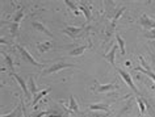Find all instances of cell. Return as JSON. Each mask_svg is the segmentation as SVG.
Returning a JSON list of instances; mask_svg holds the SVG:
<instances>
[{"instance_id":"cell-14","label":"cell","mask_w":155,"mask_h":117,"mask_svg":"<svg viewBox=\"0 0 155 117\" xmlns=\"http://www.w3.org/2000/svg\"><path fill=\"white\" fill-rule=\"evenodd\" d=\"M88 48V45H82V46H78V48L75 49H72L71 52L68 53V55H71V57H79V55H82V54L86 52V49Z\"/></svg>"},{"instance_id":"cell-22","label":"cell","mask_w":155,"mask_h":117,"mask_svg":"<svg viewBox=\"0 0 155 117\" xmlns=\"http://www.w3.org/2000/svg\"><path fill=\"white\" fill-rule=\"evenodd\" d=\"M137 103H138V107H139V112L142 113H146V105H145V100H143V97L138 96L137 97Z\"/></svg>"},{"instance_id":"cell-2","label":"cell","mask_w":155,"mask_h":117,"mask_svg":"<svg viewBox=\"0 0 155 117\" xmlns=\"http://www.w3.org/2000/svg\"><path fill=\"white\" fill-rule=\"evenodd\" d=\"M16 49H17V52L20 53V57H21V59H24L25 62H28V63L30 65H33V66H36V67H40V69H44V65L40 63V62H37L34 58L30 55L29 52L26 50L25 48H22V46L20 45H16Z\"/></svg>"},{"instance_id":"cell-12","label":"cell","mask_w":155,"mask_h":117,"mask_svg":"<svg viewBox=\"0 0 155 117\" xmlns=\"http://www.w3.org/2000/svg\"><path fill=\"white\" fill-rule=\"evenodd\" d=\"M78 8H79L80 11H83V13H84V16H86L87 18V22H90L91 21V8L90 7H86V3H79L78 4Z\"/></svg>"},{"instance_id":"cell-25","label":"cell","mask_w":155,"mask_h":117,"mask_svg":"<svg viewBox=\"0 0 155 117\" xmlns=\"http://www.w3.org/2000/svg\"><path fill=\"white\" fill-rule=\"evenodd\" d=\"M145 37H147V38H155V30H149V32H146Z\"/></svg>"},{"instance_id":"cell-20","label":"cell","mask_w":155,"mask_h":117,"mask_svg":"<svg viewBox=\"0 0 155 117\" xmlns=\"http://www.w3.org/2000/svg\"><path fill=\"white\" fill-rule=\"evenodd\" d=\"M2 54H3V57L5 58V62H7V66H8L9 74H12L13 72V62H12V58H11L8 54H5V53H2Z\"/></svg>"},{"instance_id":"cell-18","label":"cell","mask_w":155,"mask_h":117,"mask_svg":"<svg viewBox=\"0 0 155 117\" xmlns=\"http://www.w3.org/2000/svg\"><path fill=\"white\" fill-rule=\"evenodd\" d=\"M28 84H29V91L32 95H37L38 93V89L36 87V82H34V76H30L29 80H28Z\"/></svg>"},{"instance_id":"cell-24","label":"cell","mask_w":155,"mask_h":117,"mask_svg":"<svg viewBox=\"0 0 155 117\" xmlns=\"http://www.w3.org/2000/svg\"><path fill=\"white\" fill-rule=\"evenodd\" d=\"M11 36L12 37L18 36V24H16V22H11Z\"/></svg>"},{"instance_id":"cell-6","label":"cell","mask_w":155,"mask_h":117,"mask_svg":"<svg viewBox=\"0 0 155 117\" xmlns=\"http://www.w3.org/2000/svg\"><path fill=\"white\" fill-rule=\"evenodd\" d=\"M117 71H118V74H120V76L124 80H125V83L129 85V87L133 89V91L137 93L138 95V88L135 87V84H134V82H133V79H131V76H130V74H127L126 71H124V70H121V69H117Z\"/></svg>"},{"instance_id":"cell-19","label":"cell","mask_w":155,"mask_h":117,"mask_svg":"<svg viewBox=\"0 0 155 117\" xmlns=\"http://www.w3.org/2000/svg\"><path fill=\"white\" fill-rule=\"evenodd\" d=\"M116 41H117L118 48L121 49V54H122V55H125V53H126V50H125V42H124V40L121 38L120 34H116Z\"/></svg>"},{"instance_id":"cell-21","label":"cell","mask_w":155,"mask_h":117,"mask_svg":"<svg viewBox=\"0 0 155 117\" xmlns=\"http://www.w3.org/2000/svg\"><path fill=\"white\" fill-rule=\"evenodd\" d=\"M24 18V9H20L18 12H16L15 13V16H13V20H12V22H16V24H20V21Z\"/></svg>"},{"instance_id":"cell-10","label":"cell","mask_w":155,"mask_h":117,"mask_svg":"<svg viewBox=\"0 0 155 117\" xmlns=\"http://www.w3.org/2000/svg\"><path fill=\"white\" fill-rule=\"evenodd\" d=\"M117 49H118V45H113L109 53L104 54V58H105V59L109 62L112 66H114V57H116V52H117Z\"/></svg>"},{"instance_id":"cell-16","label":"cell","mask_w":155,"mask_h":117,"mask_svg":"<svg viewBox=\"0 0 155 117\" xmlns=\"http://www.w3.org/2000/svg\"><path fill=\"white\" fill-rule=\"evenodd\" d=\"M51 46H53V44H51L50 41H46V42H38V44H37V48H38V52H40V53L48 52V50L51 49Z\"/></svg>"},{"instance_id":"cell-8","label":"cell","mask_w":155,"mask_h":117,"mask_svg":"<svg viewBox=\"0 0 155 117\" xmlns=\"http://www.w3.org/2000/svg\"><path fill=\"white\" fill-rule=\"evenodd\" d=\"M118 85L117 83H109V84H97L95 87L96 92H108V91H113V89H117Z\"/></svg>"},{"instance_id":"cell-23","label":"cell","mask_w":155,"mask_h":117,"mask_svg":"<svg viewBox=\"0 0 155 117\" xmlns=\"http://www.w3.org/2000/svg\"><path fill=\"white\" fill-rule=\"evenodd\" d=\"M64 4L68 5L70 8H71L74 12H75V15H79V8H78V5L74 2H71V0H64Z\"/></svg>"},{"instance_id":"cell-1","label":"cell","mask_w":155,"mask_h":117,"mask_svg":"<svg viewBox=\"0 0 155 117\" xmlns=\"http://www.w3.org/2000/svg\"><path fill=\"white\" fill-rule=\"evenodd\" d=\"M70 67H75V65H72V63H67V62H64V61H59V62H57V63L51 65L50 67H48L46 70H44V71L41 72V75H50V74L58 72V71H61V70L70 69Z\"/></svg>"},{"instance_id":"cell-7","label":"cell","mask_w":155,"mask_h":117,"mask_svg":"<svg viewBox=\"0 0 155 117\" xmlns=\"http://www.w3.org/2000/svg\"><path fill=\"white\" fill-rule=\"evenodd\" d=\"M11 75H12L15 79L17 80V83L20 84V87L22 88V92H24V95L26 96V97H30V95H32V93H30V91H29V87L28 85H26V83H25V80L22 79V78L20 76V75H17V74H15V72H12L11 74Z\"/></svg>"},{"instance_id":"cell-17","label":"cell","mask_w":155,"mask_h":117,"mask_svg":"<svg viewBox=\"0 0 155 117\" xmlns=\"http://www.w3.org/2000/svg\"><path fill=\"white\" fill-rule=\"evenodd\" d=\"M91 111H104V112H109V105L108 104H91L90 107Z\"/></svg>"},{"instance_id":"cell-4","label":"cell","mask_w":155,"mask_h":117,"mask_svg":"<svg viewBox=\"0 0 155 117\" xmlns=\"http://www.w3.org/2000/svg\"><path fill=\"white\" fill-rule=\"evenodd\" d=\"M87 28H80V26H67V28L63 29V33L70 36V38L72 40H76L79 34H82Z\"/></svg>"},{"instance_id":"cell-15","label":"cell","mask_w":155,"mask_h":117,"mask_svg":"<svg viewBox=\"0 0 155 117\" xmlns=\"http://www.w3.org/2000/svg\"><path fill=\"white\" fill-rule=\"evenodd\" d=\"M50 91H51V88H45V89H42V91H40V92H38L37 93V95L36 96H34V99H33V101H32V105H37V103H38V101H40L41 99H42V97H44V96H46V95H48V93L50 92Z\"/></svg>"},{"instance_id":"cell-9","label":"cell","mask_w":155,"mask_h":117,"mask_svg":"<svg viewBox=\"0 0 155 117\" xmlns=\"http://www.w3.org/2000/svg\"><path fill=\"white\" fill-rule=\"evenodd\" d=\"M24 105L20 104L17 105V107H15V109L11 113H8V115H2L0 117H24Z\"/></svg>"},{"instance_id":"cell-11","label":"cell","mask_w":155,"mask_h":117,"mask_svg":"<svg viewBox=\"0 0 155 117\" xmlns=\"http://www.w3.org/2000/svg\"><path fill=\"white\" fill-rule=\"evenodd\" d=\"M32 25L36 28L37 30H40V32H42V33H45L46 36H49L50 38H53V33L50 32V30L46 28V26L44 25V24H41V22H37V21H32Z\"/></svg>"},{"instance_id":"cell-5","label":"cell","mask_w":155,"mask_h":117,"mask_svg":"<svg viewBox=\"0 0 155 117\" xmlns=\"http://www.w3.org/2000/svg\"><path fill=\"white\" fill-rule=\"evenodd\" d=\"M139 22H141V25L143 26L145 29L147 30H155V20H153L151 17H149L147 15H141V17H139Z\"/></svg>"},{"instance_id":"cell-26","label":"cell","mask_w":155,"mask_h":117,"mask_svg":"<svg viewBox=\"0 0 155 117\" xmlns=\"http://www.w3.org/2000/svg\"><path fill=\"white\" fill-rule=\"evenodd\" d=\"M151 61H153V65H154V69H155V55H153V58H151Z\"/></svg>"},{"instance_id":"cell-13","label":"cell","mask_w":155,"mask_h":117,"mask_svg":"<svg viewBox=\"0 0 155 117\" xmlns=\"http://www.w3.org/2000/svg\"><path fill=\"white\" fill-rule=\"evenodd\" d=\"M70 104H68V112H75L78 113L79 112V105H78V101L75 100V97H74V95H70Z\"/></svg>"},{"instance_id":"cell-3","label":"cell","mask_w":155,"mask_h":117,"mask_svg":"<svg viewBox=\"0 0 155 117\" xmlns=\"http://www.w3.org/2000/svg\"><path fill=\"white\" fill-rule=\"evenodd\" d=\"M139 61H141V65H142V66H141V67H135L134 70H137V71H139V72H143L145 75L149 76L150 79L154 82V85H153V87L155 88V72H154V71H151V69L149 67V65L146 63V61H143V58H142V57L139 58Z\"/></svg>"}]
</instances>
